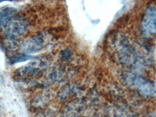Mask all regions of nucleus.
<instances>
[{
	"label": "nucleus",
	"mask_w": 156,
	"mask_h": 117,
	"mask_svg": "<svg viewBox=\"0 0 156 117\" xmlns=\"http://www.w3.org/2000/svg\"><path fill=\"white\" fill-rule=\"evenodd\" d=\"M31 58H34V57H32L28 55H25V54L20 53L17 54V55H12L10 58V62L12 64H13L20 62H24V61L29 60V59H31Z\"/></svg>",
	"instance_id": "nucleus-13"
},
{
	"label": "nucleus",
	"mask_w": 156,
	"mask_h": 117,
	"mask_svg": "<svg viewBox=\"0 0 156 117\" xmlns=\"http://www.w3.org/2000/svg\"><path fill=\"white\" fill-rule=\"evenodd\" d=\"M80 91L77 84L73 83H66L58 90L57 98L61 102L69 103L76 100V97Z\"/></svg>",
	"instance_id": "nucleus-7"
},
{
	"label": "nucleus",
	"mask_w": 156,
	"mask_h": 117,
	"mask_svg": "<svg viewBox=\"0 0 156 117\" xmlns=\"http://www.w3.org/2000/svg\"><path fill=\"white\" fill-rule=\"evenodd\" d=\"M47 68L46 61L40 60L19 68L15 72V76L19 80H28L37 77L42 74Z\"/></svg>",
	"instance_id": "nucleus-3"
},
{
	"label": "nucleus",
	"mask_w": 156,
	"mask_h": 117,
	"mask_svg": "<svg viewBox=\"0 0 156 117\" xmlns=\"http://www.w3.org/2000/svg\"><path fill=\"white\" fill-rule=\"evenodd\" d=\"M110 117H136L129 107L122 104H114L108 110Z\"/></svg>",
	"instance_id": "nucleus-11"
},
{
	"label": "nucleus",
	"mask_w": 156,
	"mask_h": 117,
	"mask_svg": "<svg viewBox=\"0 0 156 117\" xmlns=\"http://www.w3.org/2000/svg\"><path fill=\"white\" fill-rule=\"evenodd\" d=\"M142 27L149 34H156V6L150 5L145 9L142 18Z\"/></svg>",
	"instance_id": "nucleus-6"
},
{
	"label": "nucleus",
	"mask_w": 156,
	"mask_h": 117,
	"mask_svg": "<svg viewBox=\"0 0 156 117\" xmlns=\"http://www.w3.org/2000/svg\"><path fill=\"white\" fill-rule=\"evenodd\" d=\"M109 88L110 95H112L115 99H119V98H121L122 96L124 95L123 90L121 88H119L118 86L114 85L113 87H111Z\"/></svg>",
	"instance_id": "nucleus-14"
},
{
	"label": "nucleus",
	"mask_w": 156,
	"mask_h": 117,
	"mask_svg": "<svg viewBox=\"0 0 156 117\" xmlns=\"http://www.w3.org/2000/svg\"><path fill=\"white\" fill-rule=\"evenodd\" d=\"M108 48L115 62L138 73L145 66V60L140 55L129 37L121 33H115L108 39Z\"/></svg>",
	"instance_id": "nucleus-1"
},
{
	"label": "nucleus",
	"mask_w": 156,
	"mask_h": 117,
	"mask_svg": "<svg viewBox=\"0 0 156 117\" xmlns=\"http://www.w3.org/2000/svg\"><path fill=\"white\" fill-rule=\"evenodd\" d=\"M44 41L42 37L37 34L23 40L18 44V48L20 53L29 55L30 54L41 51L44 47Z\"/></svg>",
	"instance_id": "nucleus-5"
},
{
	"label": "nucleus",
	"mask_w": 156,
	"mask_h": 117,
	"mask_svg": "<svg viewBox=\"0 0 156 117\" xmlns=\"http://www.w3.org/2000/svg\"><path fill=\"white\" fill-rule=\"evenodd\" d=\"M71 56H72V52L69 49L62 50V52H61V58H62L63 61L69 60V58H71Z\"/></svg>",
	"instance_id": "nucleus-16"
},
{
	"label": "nucleus",
	"mask_w": 156,
	"mask_h": 117,
	"mask_svg": "<svg viewBox=\"0 0 156 117\" xmlns=\"http://www.w3.org/2000/svg\"><path fill=\"white\" fill-rule=\"evenodd\" d=\"M50 98H51V95L48 90H41L36 94L33 98V99L31 100V102H30L31 108L34 110H39V111L43 110L49 102Z\"/></svg>",
	"instance_id": "nucleus-10"
},
{
	"label": "nucleus",
	"mask_w": 156,
	"mask_h": 117,
	"mask_svg": "<svg viewBox=\"0 0 156 117\" xmlns=\"http://www.w3.org/2000/svg\"><path fill=\"white\" fill-rule=\"evenodd\" d=\"M28 22L25 18L14 16L8 22L3 28L5 37L16 39L27 31Z\"/></svg>",
	"instance_id": "nucleus-4"
},
{
	"label": "nucleus",
	"mask_w": 156,
	"mask_h": 117,
	"mask_svg": "<svg viewBox=\"0 0 156 117\" xmlns=\"http://www.w3.org/2000/svg\"><path fill=\"white\" fill-rule=\"evenodd\" d=\"M85 108V102L81 100H74L67 103L64 107L61 117H80Z\"/></svg>",
	"instance_id": "nucleus-8"
},
{
	"label": "nucleus",
	"mask_w": 156,
	"mask_h": 117,
	"mask_svg": "<svg viewBox=\"0 0 156 117\" xmlns=\"http://www.w3.org/2000/svg\"><path fill=\"white\" fill-rule=\"evenodd\" d=\"M34 117H55V114L51 110L43 109L39 111Z\"/></svg>",
	"instance_id": "nucleus-15"
},
{
	"label": "nucleus",
	"mask_w": 156,
	"mask_h": 117,
	"mask_svg": "<svg viewBox=\"0 0 156 117\" xmlns=\"http://www.w3.org/2000/svg\"><path fill=\"white\" fill-rule=\"evenodd\" d=\"M66 71L61 66H55L51 68L45 76V83L46 84H55L60 83L65 80Z\"/></svg>",
	"instance_id": "nucleus-9"
},
{
	"label": "nucleus",
	"mask_w": 156,
	"mask_h": 117,
	"mask_svg": "<svg viewBox=\"0 0 156 117\" xmlns=\"http://www.w3.org/2000/svg\"><path fill=\"white\" fill-rule=\"evenodd\" d=\"M120 81L125 87L136 90L143 97L151 98L156 94V87L152 82L131 70L122 72Z\"/></svg>",
	"instance_id": "nucleus-2"
},
{
	"label": "nucleus",
	"mask_w": 156,
	"mask_h": 117,
	"mask_svg": "<svg viewBox=\"0 0 156 117\" xmlns=\"http://www.w3.org/2000/svg\"><path fill=\"white\" fill-rule=\"evenodd\" d=\"M16 9L10 7H3L0 9V29L4 28L8 22L14 17Z\"/></svg>",
	"instance_id": "nucleus-12"
}]
</instances>
